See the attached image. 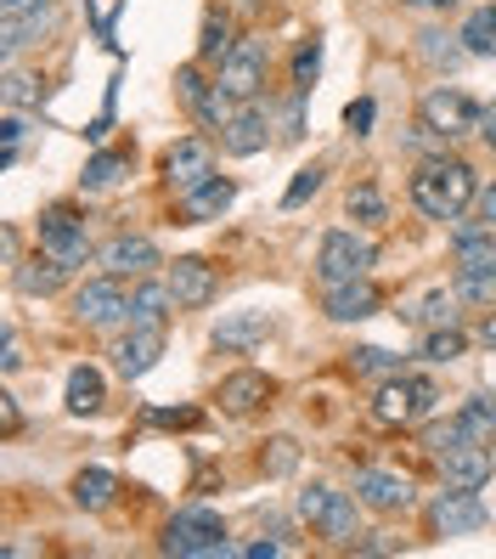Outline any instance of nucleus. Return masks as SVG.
I'll use <instances>...</instances> for the list:
<instances>
[{
	"label": "nucleus",
	"instance_id": "412c9836",
	"mask_svg": "<svg viewBox=\"0 0 496 559\" xmlns=\"http://www.w3.org/2000/svg\"><path fill=\"white\" fill-rule=\"evenodd\" d=\"M170 311H176L170 283H158V277H136V288H130V322L164 328V317H170Z\"/></svg>",
	"mask_w": 496,
	"mask_h": 559
},
{
	"label": "nucleus",
	"instance_id": "79ce46f5",
	"mask_svg": "<svg viewBox=\"0 0 496 559\" xmlns=\"http://www.w3.org/2000/svg\"><path fill=\"white\" fill-rule=\"evenodd\" d=\"M0 142H7V147H0V158L17 164V153H23V124H17V114H7V124H0Z\"/></svg>",
	"mask_w": 496,
	"mask_h": 559
},
{
	"label": "nucleus",
	"instance_id": "3c124183",
	"mask_svg": "<svg viewBox=\"0 0 496 559\" xmlns=\"http://www.w3.org/2000/svg\"><path fill=\"white\" fill-rule=\"evenodd\" d=\"M0 424H7V436L17 430V402L12 396H0Z\"/></svg>",
	"mask_w": 496,
	"mask_h": 559
},
{
	"label": "nucleus",
	"instance_id": "0eeeda50",
	"mask_svg": "<svg viewBox=\"0 0 496 559\" xmlns=\"http://www.w3.org/2000/svg\"><path fill=\"white\" fill-rule=\"evenodd\" d=\"M74 317H80L85 328H113V322H124V317H130V288H124V277L108 272V277L80 283V294H74Z\"/></svg>",
	"mask_w": 496,
	"mask_h": 559
},
{
	"label": "nucleus",
	"instance_id": "c03bdc74",
	"mask_svg": "<svg viewBox=\"0 0 496 559\" xmlns=\"http://www.w3.org/2000/svg\"><path fill=\"white\" fill-rule=\"evenodd\" d=\"M153 424H164V430H192V424H197V413H186V407H181V413L158 407V413H153Z\"/></svg>",
	"mask_w": 496,
	"mask_h": 559
},
{
	"label": "nucleus",
	"instance_id": "393cba45",
	"mask_svg": "<svg viewBox=\"0 0 496 559\" xmlns=\"http://www.w3.org/2000/svg\"><path fill=\"white\" fill-rule=\"evenodd\" d=\"M401 317H407V322H418V328H457V300H451L446 288H428L423 300L401 306Z\"/></svg>",
	"mask_w": 496,
	"mask_h": 559
},
{
	"label": "nucleus",
	"instance_id": "37998d69",
	"mask_svg": "<svg viewBox=\"0 0 496 559\" xmlns=\"http://www.w3.org/2000/svg\"><path fill=\"white\" fill-rule=\"evenodd\" d=\"M0 368H7V373L23 368V340H17V328H7V345H0Z\"/></svg>",
	"mask_w": 496,
	"mask_h": 559
},
{
	"label": "nucleus",
	"instance_id": "603ef678",
	"mask_svg": "<svg viewBox=\"0 0 496 559\" xmlns=\"http://www.w3.org/2000/svg\"><path fill=\"white\" fill-rule=\"evenodd\" d=\"M243 554H249V559H277V543H249Z\"/></svg>",
	"mask_w": 496,
	"mask_h": 559
},
{
	"label": "nucleus",
	"instance_id": "bb28decb",
	"mask_svg": "<svg viewBox=\"0 0 496 559\" xmlns=\"http://www.w3.org/2000/svg\"><path fill=\"white\" fill-rule=\"evenodd\" d=\"M62 277H69V266H57L51 254H46V260H35V266H17V272H12V283H17L23 294H40V300L62 288Z\"/></svg>",
	"mask_w": 496,
	"mask_h": 559
},
{
	"label": "nucleus",
	"instance_id": "72a5a7b5",
	"mask_svg": "<svg viewBox=\"0 0 496 559\" xmlns=\"http://www.w3.org/2000/svg\"><path fill=\"white\" fill-rule=\"evenodd\" d=\"M316 74H322V40L311 35V40H300V51H293V91H311L316 85Z\"/></svg>",
	"mask_w": 496,
	"mask_h": 559
},
{
	"label": "nucleus",
	"instance_id": "c9c22d12",
	"mask_svg": "<svg viewBox=\"0 0 496 559\" xmlns=\"http://www.w3.org/2000/svg\"><path fill=\"white\" fill-rule=\"evenodd\" d=\"M124 170H130V153H102L85 164V187H113Z\"/></svg>",
	"mask_w": 496,
	"mask_h": 559
},
{
	"label": "nucleus",
	"instance_id": "f704fd0d",
	"mask_svg": "<svg viewBox=\"0 0 496 559\" xmlns=\"http://www.w3.org/2000/svg\"><path fill=\"white\" fill-rule=\"evenodd\" d=\"M462 418H469V430H474L480 441H491V436H496V396H491V390H480V396H469V407H462Z\"/></svg>",
	"mask_w": 496,
	"mask_h": 559
},
{
	"label": "nucleus",
	"instance_id": "8fccbe9b",
	"mask_svg": "<svg viewBox=\"0 0 496 559\" xmlns=\"http://www.w3.org/2000/svg\"><path fill=\"white\" fill-rule=\"evenodd\" d=\"M480 142L496 153V103H491V108H485V119H480Z\"/></svg>",
	"mask_w": 496,
	"mask_h": 559
},
{
	"label": "nucleus",
	"instance_id": "7ed1b4c3",
	"mask_svg": "<svg viewBox=\"0 0 496 559\" xmlns=\"http://www.w3.org/2000/svg\"><path fill=\"white\" fill-rule=\"evenodd\" d=\"M418 119H423L428 130H440L446 142H457V136H480V119H485V108L474 103L469 91H457V85H435V91H423Z\"/></svg>",
	"mask_w": 496,
	"mask_h": 559
},
{
	"label": "nucleus",
	"instance_id": "a211bd4d",
	"mask_svg": "<svg viewBox=\"0 0 496 559\" xmlns=\"http://www.w3.org/2000/svg\"><path fill=\"white\" fill-rule=\"evenodd\" d=\"M440 469H446V486H462V491H480L491 480V441H469V447H457L440 457Z\"/></svg>",
	"mask_w": 496,
	"mask_h": 559
},
{
	"label": "nucleus",
	"instance_id": "20e7f679",
	"mask_svg": "<svg viewBox=\"0 0 496 559\" xmlns=\"http://www.w3.org/2000/svg\"><path fill=\"white\" fill-rule=\"evenodd\" d=\"M373 266H378L373 238H355V233H327L322 249H316V277H322V288L355 283V277H367Z\"/></svg>",
	"mask_w": 496,
	"mask_h": 559
},
{
	"label": "nucleus",
	"instance_id": "58836bf2",
	"mask_svg": "<svg viewBox=\"0 0 496 559\" xmlns=\"http://www.w3.org/2000/svg\"><path fill=\"white\" fill-rule=\"evenodd\" d=\"M322 176H327V170H322V164H311V170H300V181H293V187H288V199H282V210H300V204L311 199V192L322 187Z\"/></svg>",
	"mask_w": 496,
	"mask_h": 559
},
{
	"label": "nucleus",
	"instance_id": "39448f33",
	"mask_svg": "<svg viewBox=\"0 0 496 559\" xmlns=\"http://www.w3.org/2000/svg\"><path fill=\"white\" fill-rule=\"evenodd\" d=\"M164 554L181 559H204V554H226V520L215 509H181L164 532Z\"/></svg>",
	"mask_w": 496,
	"mask_h": 559
},
{
	"label": "nucleus",
	"instance_id": "2eb2a0df",
	"mask_svg": "<svg viewBox=\"0 0 496 559\" xmlns=\"http://www.w3.org/2000/svg\"><path fill=\"white\" fill-rule=\"evenodd\" d=\"M102 266L119 272V277H153V272L164 266V254H158L153 238H130V233H119V238L102 249Z\"/></svg>",
	"mask_w": 496,
	"mask_h": 559
},
{
	"label": "nucleus",
	"instance_id": "b1692460",
	"mask_svg": "<svg viewBox=\"0 0 496 559\" xmlns=\"http://www.w3.org/2000/svg\"><path fill=\"white\" fill-rule=\"evenodd\" d=\"M102 402H108L102 373H96V368H74L69 373V413L74 418H90V413H102Z\"/></svg>",
	"mask_w": 496,
	"mask_h": 559
},
{
	"label": "nucleus",
	"instance_id": "f3484780",
	"mask_svg": "<svg viewBox=\"0 0 496 559\" xmlns=\"http://www.w3.org/2000/svg\"><path fill=\"white\" fill-rule=\"evenodd\" d=\"M384 306V294L367 283V277H355V283H334L322 294V311L334 317V322H361V317H373Z\"/></svg>",
	"mask_w": 496,
	"mask_h": 559
},
{
	"label": "nucleus",
	"instance_id": "4c0bfd02",
	"mask_svg": "<svg viewBox=\"0 0 496 559\" xmlns=\"http://www.w3.org/2000/svg\"><path fill=\"white\" fill-rule=\"evenodd\" d=\"M259 464H266V475H288L293 464H300V447H293L288 436H277V441H271V452L259 457Z\"/></svg>",
	"mask_w": 496,
	"mask_h": 559
},
{
	"label": "nucleus",
	"instance_id": "f257e3e1",
	"mask_svg": "<svg viewBox=\"0 0 496 559\" xmlns=\"http://www.w3.org/2000/svg\"><path fill=\"white\" fill-rule=\"evenodd\" d=\"M474 192H480V176H474V164L457 158V153H440V158L418 164V176H412V204L428 221H457L474 204Z\"/></svg>",
	"mask_w": 496,
	"mask_h": 559
},
{
	"label": "nucleus",
	"instance_id": "6e6552de",
	"mask_svg": "<svg viewBox=\"0 0 496 559\" xmlns=\"http://www.w3.org/2000/svg\"><path fill=\"white\" fill-rule=\"evenodd\" d=\"M215 176V147L204 136H181L170 142V153H164V181H170L176 192H192V187H204Z\"/></svg>",
	"mask_w": 496,
	"mask_h": 559
},
{
	"label": "nucleus",
	"instance_id": "09e8293b",
	"mask_svg": "<svg viewBox=\"0 0 496 559\" xmlns=\"http://www.w3.org/2000/svg\"><path fill=\"white\" fill-rule=\"evenodd\" d=\"M480 221H491V226H496V176H491V187L480 192Z\"/></svg>",
	"mask_w": 496,
	"mask_h": 559
},
{
	"label": "nucleus",
	"instance_id": "ddd939ff",
	"mask_svg": "<svg viewBox=\"0 0 496 559\" xmlns=\"http://www.w3.org/2000/svg\"><path fill=\"white\" fill-rule=\"evenodd\" d=\"M271 396H277V384H271L266 373H254V368H243V373L220 379V390H215L220 413H231V418H249V413H259Z\"/></svg>",
	"mask_w": 496,
	"mask_h": 559
},
{
	"label": "nucleus",
	"instance_id": "a19ab883",
	"mask_svg": "<svg viewBox=\"0 0 496 559\" xmlns=\"http://www.w3.org/2000/svg\"><path fill=\"white\" fill-rule=\"evenodd\" d=\"M204 85H209V80H204V74H197V62H186V69H176V96H181V103H186V108L197 103V91H204Z\"/></svg>",
	"mask_w": 496,
	"mask_h": 559
},
{
	"label": "nucleus",
	"instance_id": "49530a36",
	"mask_svg": "<svg viewBox=\"0 0 496 559\" xmlns=\"http://www.w3.org/2000/svg\"><path fill=\"white\" fill-rule=\"evenodd\" d=\"M51 0H0V17H23V12H40Z\"/></svg>",
	"mask_w": 496,
	"mask_h": 559
},
{
	"label": "nucleus",
	"instance_id": "4468645a",
	"mask_svg": "<svg viewBox=\"0 0 496 559\" xmlns=\"http://www.w3.org/2000/svg\"><path fill=\"white\" fill-rule=\"evenodd\" d=\"M355 498L367 509H378V514H401V509H412V480L395 475V469H361L355 475Z\"/></svg>",
	"mask_w": 496,
	"mask_h": 559
},
{
	"label": "nucleus",
	"instance_id": "dca6fc26",
	"mask_svg": "<svg viewBox=\"0 0 496 559\" xmlns=\"http://www.w3.org/2000/svg\"><path fill=\"white\" fill-rule=\"evenodd\" d=\"M266 142H271V124H266V114H259L254 103H243L238 114H231V124L220 130V147H226L231 158H254V153H266Z\"/></svg>",
	"mask_w": 496,
	"mask_h": 559
},
{
	"label": "nucleus",
	"instance_id": "ea45409f",
	"mask_svg": "<svg viewBox=\"0 0 496 559\" xmlns=\"http://www.w3.org/2000/svg\"><path fill=\"white\" fill-rule=\"evenodd\" d=\"M327 498H334V486H305L300 491V503H293V509H300V520H322V509H327Z\"/></svg>",
	"mask_w": 496,
	"mask_h": 559
},
{
	"label": "nucleus",
	"instance_id": "a878e982",
	"mask_svg": "<svg viewBox=\"0 0 496 559\" xmlns=\"http://www.w3.org/2000/svg\"><path fill=\"white\" fill-rule=\"evenodd\" d=\"M462 51L469 57H496V0L491 7H480V12H469V23H462Z\"/></svg>",
	"mask_w": 496,
	"mask_h": 559
},
{
	"label": "nucleus",
	"instance_id": "1a4fd4ad",
	"mask_svg": "<svg viewBox=\"0 0 496 559\" xmlns=\"http://www.w3.org/2000/svg\"><path fill=\"white\" fill-rule=\"evenodd\" d=\"M485 520H491V509L480 503V491H462V486H451L446 498H435V503H428V525H435L440 537H462V532H480Z\"/></svg>",
	"mask_w": 496,
	"mask_h": 559
},
{
	"label": "nucleus",
	"instance_id": "de8ad7c7",
	"mask_svg": "<svg viewBox=\"0 0 496 559\" xmlns=\"http://www.w3.org/2000/svg\"><path fill=\"white\" fill-rule=\"evenodd\" d=\"M401 7H412V12H451V7H462V0H401Z\"/></svg>",
	"mask_w": 496,
	"mask_h": 559
},
{
	"label": "nucleus",
	"instance_id": "c85d7f7f",
	"mask_svg": "<svg viewBox=\"0 0 496 559\" xmlns=\"http://www.w3.org/2000/svg\"><path fill=\"white\" fill-rule=\"evenodd\" d=\"M457 272H496V238L491 233H462L457 238Z\"/></svg>",
	"mask_w": 496,
	"mask_h": 559
},
{
	"label": "nucleus",
	"instance_id": "473e14b6",
	"mask_svg": "<svg viewBox=\"0 0 496 559\" xmlns=\"http://www.w3.org/2000/svg\"><path fill=\"white\" fill-rule=\"evenodd\" d=\"M350 215H355L361 226H384V221H389L384 192H378V187H350Z\"/></svg>",
	"mask_w": 496,
	"mask_h": 559
},
{
	"label": "nucleus",
	"instance_id": "9b49d317",
	"mask_svg": "<svg viewBox=\"0 0 496 559\" xmlns=\"http://www.w3.org/2000/svg\"><path fill=\"white\" fill-rule=\"evenodd\" d=\"M164 283H170V294H176V306H181V311H204V306L215 300V288H220L215 266H209V260H197V254L176 260V266L164 272Z\"/></svg>",
	"mask_w": 496,
	"mask_h": 559
},
{
	"label": "nucleus",
	"instance_id": "f03ea898",
	"mask_svg": "<svg viewBox=\"0 0 496 559\" xmlns=\"http://www.w3.org/2000/svg\"><path fill=\"white\" fill-rule=\"evenodd\" d=\"M440 402V390L418 379V373H395V379H378V396H373V424L378 430H407V424L428 418Z\"/></svg>",
	"mask_w": 496,
	"mask_h": 559
},
{
	"label": "nucleus",
	"instance_id": "2f4dec72",
	"mask_svg": "<svg viewBox=\"0 0 496 559\" xmlns=\"http://www.w3.org/2000/svg\"><path fill=\"white\" fill-rule=\"evenodd\" d=\"M350 368H355V373H367V379H395V373H407V368H401V356H389V350H378V345L350 350Z\"/></svg>",
	"mask_w": 496,
	"mask_h": 559
},
{
	"label": "nucleus",
	"instance_id": "cd10ccee",
	"mask_svg": "<svg viewBox=\"0 0 496 559\" xmlns=\"http://www.w3.org/2000/svg\"><path fill=\"white\" fill-rule=\"evenodd\" d=\"M113 491H119V480H113L108 469H80V475H74V503H80V509H108Z\"/></svg>",
	"mask_w": 496,
	"mask_h": 559
},
{
	"label": "nucleus",
	"instance_id": "5701e85b",
	"mask_svg": "<svg viewBox=\"0 0 496 559\" xmlns=\"http://www.w3.org/2000/svg\"><path fill=\"white\" fill-rule=\"evenodd\" d=\"M238 23H231L226 12H209L204 28H197V62H226L231 51H238Z\"/></svg>",
	"mask_w": 496,
	"mask_h": 559
},
{
	"label": "nucleus",
	"instance_id": "864d4df0",
	"mask_svg": "<svg viewBox=\"0 0 496 559\" xmlns=\"http://www.w3.org/2000/svg\"><path fill=\"white\" fill-rule=\"evenodd\" d=\"M226 7H259V0H226Z\"/></svg>",
	"mask_w": 496,
	"mask_h": 559
},
{
	"label": "nucleus",
	"instance_id": "aec40b11",
	"mask_svg": "<svg viewBox=\"0 0 496 559\" xmlns=\"http://www.w3.org/2000/svg\"><path fill=\"white\" fill-rule=\"evenodd\" d=\"M266 334H271V317L266 311H231L215 328V350H254Z\"/></svg>",
	"mask_w": 496,
	"mask_h": 559
},
{
	"label": "nucleus",
	"instance_id": "e433bc0d",
	"mask_svg": "<svg viewBox=\"0 0 496 559\" xmlns=\"http://www.w3.org/2000/svg\"><path fill=\"white\" fill-rule=\"evenodd\" d=\"M457 294L474 306H496V272H457Z\"/></svg>",
	"mask_w": 496,
	"mask_h": 559
},
{
	"label": "nucleus",
	"instance_id": "6ab92c4d",
	"mask_svg": "<svg viewBox=\"0 0 496 559\" xmlns=\"http://www.w3.org/2000/svg\"><path fill=\"white\" fill-rule=\"evenodd\" d=\"M361 498H344V491H334L327 498V509H322V520H316V532L334 543V548H355V537H361Z\"/></svg>",
	"mask_w": 496,
	"mask_h": 559
},
{
	"label": "nucleus",
	"instance_id": "4be33fe9",
	"mask_svg": "<svg viewBox=\"0 0 496 559\" xmlns=\"http://www.w3.org/2000/svg\"><path fill=\"white\" fill-rule=\"evenodd\" d=\"M231 199H238V187H231L226 176H209L204 187H192L181 192V221H215Z\"/></svg>",
	"mask_w": 496,
	"mask_h": 559
},
{
	"label": "nucleus",
	"instance_id": "9d476101",
	"mask_svg": "<svg viewBox=\"0 0 496 559\" xmlns=\"http://www.w3.org/2000/svg\"><path fill=\"white\" fill-rule=\"evenodd\" d=\"M238 103H254L259 91H266V46L259 40H243L238 51H231L226 62H220V74H215Z\"/></svg>",
	"mask_w": 496,
	"mask_h": 559
},
{
	"label": "nucleus",
	"instance_id": "423d86ee",
	"mask_svg": "<svg viewBox=\"0 0 496 559\" xmlns=\"http://www.w3.org/2000/svg\"><path fill=\"white\" fill-rule=\"evenodd\" d=\"M40 254H51L57 266H85L90 260V238H85V221L69 210V204H51L40 215Z\"/></svg>",
	"mask_w": 496,
	"mask_h": 559
},
{
	"label": "nucleus",
	"instance_id": "c756f323",
	"mask_svg": "<svg viewBox=\"0 0 496 559\" xmlns=\"http://www.w3.org/2000/svg\"><path fill=\"white\" fill-rule=\"evenodd\" d=\"M469 441H480L474 430H469V418H446V424H428V430H423V447L428 452H435V457H446V452H457V447H469Z\"/></svg>",
	"mask_w": 496,
	"mask_h": 559
},
{
	"label": "nucleus",
	"instance_id": "7c9ffc66",
	"mask_svg": "<svg viewBox=\"0 0 496 559\" xmlns=\"http://www.w3.org/2000/svg\"><path fill=\"white\" fill-rule=\"evenodd\" d=\"M462 350H469V340H462V328H428L423 334V361H457Z\"/></svg>",
	"mask_w": 496,
	"mask_h": 559
},
{
	"label": "nucleus",
	"instance_id": "a18cd8bd",
	"mask_svg": "<svg viewBox=\"0 0 496 559\" xmlns=\"http://www.w3.org/2000/svg\"><path fill=\"white\" fill-rule=\"evenodd\" d=\"M344 124L355 130V136H361V130L373 124V103H367V96H361V103H350V108H344Z\"/></svg>",
	"mask_w": 496,
	"mask_h": 559
},
{
	"label": "nucleus",
	"instance_id": "f8f14e48",
	"mask_svg": "<svg viewBox=\"0 0 496 559\" xmlns=\"http://www.w3.org/2000/svg\"><path fill=\"white\" fill-rule=\"evenodd\" d=\"M158 356H164V328L130 322V334L113 340V373H119V379H142Z\"/></svg>",
	"mask_w": 496,
	"mask_h": 559
}]
</instances>
